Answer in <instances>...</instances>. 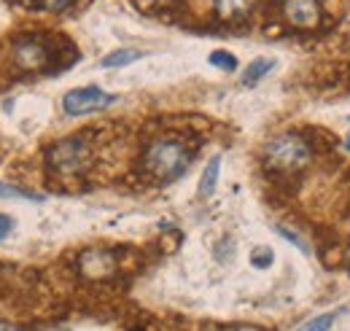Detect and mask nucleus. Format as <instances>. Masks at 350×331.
<instances>
[{"mask_svg":"<svg viewBox=\"0 0 350 331\" xmlns=\"http://www.w3.org/2000/svg\"><path fill=\"white\" fill-rule=\"evenodd\" d=\"M189 159H191V154L178 137H157L143 154V167L157 181L167 183V181H175L186 172Z\"/></svg>","mask_w":350,"mask_h":331,"instance_id":"1","label":"nucleus"},{"mask_svg":"<svg viewBox=\"0 0 350 331\" xmlns=\"http://www.w3.org/2000/svg\"><path fill=\"white\" fill-rule=\"evenodd\" d=\"M310 162V148L299 135H278L264 146V165L275 172H299Z\"/></svg>","mask_w":350,"mask_h":331,"instance_id":"2","label":"nucleus"},{"mask_svg":"<svg viewBox=\"0 0 350 331\" xmlns=\"http://www.w3.org/2000/svg\"><path fill=\"white\" fill-rule=\"evenodd\" d=\"M49 165L59 175H81L92 165V154L84 137H65L59 143H54L46 154Z\"/></svg>","mask_w":350,"mask_h":331,"instance_id":"3","label":"nucleus"},{"mask_svg":"<svg viewBox=\"0 0 350 331\" xmlns=\"http://www.w3.org/2000/svg\"><path fill=\"white\" fill-rule=\"evenodd\" d=\"M116 103V94H108L97 86H81V89H73L62 97V108L68 116H84V114H94V111H103L108 105Z\"/></svg>","mask_w":350,"mask_h":331,"instance_id":"4","label":"nucleus"},{"mask_svg":"<svg viewBox=\"0 0 350 331\" xmlns=\"http://www.w3.org/2000/svg\"><path fill=\"white\" fill-rule=\"evenodd\" d=\"M79 272L89 280H105L116 272V253L108 248H87L79 253Z\"/></svg>","mask_w":350,"mask_h":331,"instance_id":"5","label":"nucleus"},{"mask_svg":"<svg viewBox=\"0 0 350 331\" xmlns=\"http://www.w3.org/2000/svg\"><path fill=\"white\" fill-rule=\"evenodd\" d=\"M283 16L291 27L315 30L321 25V5L318 0H283Z\"/></svg>","mask_w":350,"mask_h":331,"instance_id":"6","label":"nucleus"},{"mask_svg":"<svg viewBox=\"0 0 350 331\" xmlns=\"http://www.w3.org/2000/svg\"><path fill=\"white\" fill-rule=\"evenodd\" d=\"M14 59L22 70H44L49 65V49L41 41H25L16 46Z\"/></svg>","mask_w":350,"mask_h":331,"instance_id":"7","label":"nucleus"},{"mask_svg":"<svg viewBox=\"0 0 350 331\" xmlns=\"http://www.w3.org/2000/svg\"><path fill=\"white\" fill-rule=\"evenodd\" d=\"M213 3H216V14L224 22H240L256 5V0H213Z\"/></svg>","mask_w":350,"mask_h":331,"instance_id":"8","label":"nucleus"},{"mask_svg":"<svg viewBox=\"0 0 350 331\" xmlns=\"http://www.w3.org/2000/svg\"><path fill=\"white\" fill-rule=\"evenodd\" d=\"M219 170H221V157H211V162L202 170V178H200V194L202 197H211L216 191V183H219Z\"/></svg>","mask_w":350,"mask_h":331,"instance_id":"9","label":"nucleus"},{"mask_svg":"<svg viewBox=\"0 0 350 331\" xmlns=\"http://www.w3.org/2000/svg\"><path fill=\"white\" fill-rule=\"evenodd\" d=\"M143 57V51H137V49H116V51H111L108 57H103V68H124V65H130V62H137Z\"/></svg>","mask_w":350,"mask_h":331,"instance_id":"10","label":"nucleus"},{"mask_svg":"<svg viewBox=\"0 0 350 331\" xmlns=\"http://www.w3.org/2000/svg\"><path fill=\"white\" fill-rule=\"evenodd\" d=\"M272 65H275V62H272V59H264V57H262V59H254V62H251V65L245 68L243 83H248V86H251V83L262 81L264 76H267V73L272 70Z\"/></svg>","mask_w":350,"mask_h":331,"instance_id":"11","label":"nucleus"},{"mask_svg":"<svg viewBox=\"0 0 350 331\" xmlns=\"http://www.w3.org/2000/svg\"><path fill=\"white\" fill-rule=\"evenodd\" d=\"M14 3H19V5H25V8H41V11H51V14L65 11L68 5H73V0H14Z\"/></svg>","mask_w":350,"mask_h":331,"instance_id":"12","label":"nucleus"},{"mask_svg":"<svg viewBox=\"0 0 350 331\" xmlns=\"http://www.w3.org/2000/svg\"><path fill=\"white\" fill-rule=\"evenodd\" d=\"M334 318H337V313H323V315H315V318H310L307 323H302L297 331H329L334 326Z\"/></svg>","mask_w":350,"mask_h":331,"instance_id":"13","label":"nucleus"},{"mask_svg":"<svg viewBox=\"0 0 350 331\" xmlns=\"http://www.w3.org/2000/svg\"><path fill=\"white\" fill-rule=\"evenodd\" d=\"M0 197H14V200H36V202H41V200H44V194H36V191H25V189L8 186V183H0Z\"/></svg>","mask_w":350,"mask_h":331,"instance_id":"14","label":"nucleus"},{"mask_svg":"<svg viewBox=\"0 0 350 331\" xmlns=\"http://www.w3.org/2000/svg\"><path fill=\"white\" fill-rule=\"evenodd\" d=\"M275 261V253H272V248H256L254 253H251V264L256 267V269H267L269 264Z\"/></svg>","mask_w":350,"mask_h":331,"instance_id":"15","label":"nucleus"},{"mask_svg":"<svg viewBox=\"0 0 350 331\" xmlns=\"http://www.w3.org/2000/svg\"><path fill=\"white\" fill-rule=\"evenodd\" d=\"M211 65H216L221 70H234V68H237V59H234L229 51H213V54H211Z\"/></svg>","mask_w":350,"mask_h":331,"instance_id":"16","label":"nucleus"},{"mask_svg":"<svg viewBox=\"0 0 350 331\" xmlns=\"http://www.w3.org/2000/svg\"><path fill=\"white\" fill-rule=\"evenodd\" d=\"M278 235H280V237H286L288 243H294V246H297V248L302 250V253H310V248H307V243L302 240V237H299V235H297V232H288L286 226H278Z\"/></svg>","mask_w":350,"mask_h":331,"instance_id":"17","label":"nucleus"},{"mask_svg":"<svg viewBox=\"0 0 350 331\" xmlns=\"http://www.w3.org/2000/svg\"><path fill=\"white\" fill-rule=\"evenodd\" d=\"M11 229H14V218L5 215V213H0V240H5L11 235Z\"/></svg>","mask_w":350,"mask_h":331,"instance_id":"18","label":"nucleus"},{"mask_svg":"<svg viewBox=\"0 0 350 331\" xmlns=\"http://www.w3.org/2000/svg\"><path fill=\"white\" fill-rule=\"evenodd\" d=\"M165 3H167V0H135V5L143 8V11H154V8L165 5Z\"/></svg>","mask_w":350,"mask_h":331,"instance_id":"19","label":"nucleus"},{"mask_svg":"<svg viewBox=\"0 0 350 331\" xmlns=\"http://www.w3.org/2000/svg\"><path fill=\"white\" fill-rule=\"evenodd\" d=\"M224 331H264V329H259V326H248V323H237V326H229V329H224Z\"/></svg>","mask_w":350,"mask_h":331,"instance_id":"20","label":"nucleus"},{"mask_svg":"<svg viewBox=\"0 0 350 331\" xmlns=\"http://www.w3.org/2000/svg\"><path fill=\"white\" fill-rule=\"evenodd\" d=\"M0 331H22L19 326H14V323H5V321H0Z\"/></svg>","mask_w":350,"mask_h":331,"instance_id":"21","label":"nucleus"},{"mask_svg":"<svg viewBox=\"0 0 350 331\" xmlns=\"http://www.w3.org/2000/svg\"><path fill=\"white\" fill-rule=\"evenodd\" d=\"M345 264H348V269H350V248H348V253H345Z\"/></svg>","mask_w":350,"mask_h":331,"instance_id":"22","label":"nucleus"},{"mask_svg":"<svg viewBox=\"0 0 350 331\" xmlns=\"http://www.w3.org/2000/svg\"><path fill=\"white\" fill-rule=\"evenodd\" d=\"M345 148H348V151H350V135H348V137H345Z\"/></svg>","mask_w":350,"mask_h":331,"instance_id":"23","label":"nucleus"}]
</instances>
